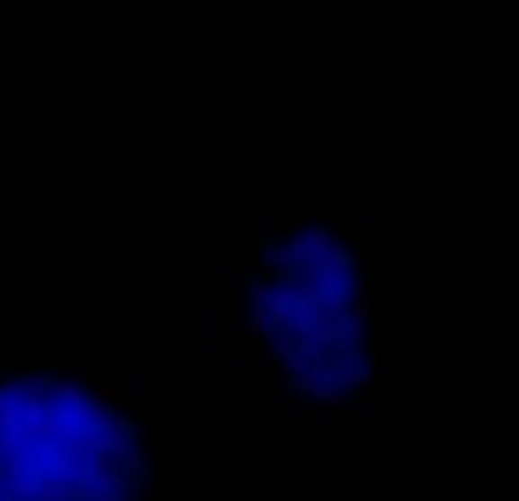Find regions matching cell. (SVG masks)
<instances>
[{
    "label": "cell",
    "instance_id": "6da1fadb",
    "mask_svg": "<svg viewBox=\"0 0 519 501\" xmlns=\"http://www.w3.org/2000/svg\"><path fill=\"white\" fill-rule=\"evenodd\" d=\"M205 306L291 410H342L379 370L374 228L342 205H269L242 251L210 260Z\"/></svg>",
    "mask_w": 519,
    "mask_h": 501
},
{
    "label": "cell",
    "instance_id": "7a4b0ae2",
    "mask_svg": "<svg viewBox=\"0 0 519 501\" xmlns=\"http://www.w3.org/2000/svg\"><path fill=\"white\" fill-rule=\"evenodd\" d=\"M151 374L0 370V501H151Z\"/></svg>",
    "mask_w": 519,
    "mask_h": 501
}]
</instances>
